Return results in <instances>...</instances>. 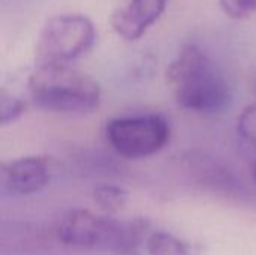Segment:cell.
<instances>
[{
  "label": "cell",
  "mask_w": 256,
  "mask_h": 255,
  "mask_svg": "<svg viewBox=\"0 0 256 255\" xmlns=\"http://www.w3.org/2000/svg\"><path fill=\"white\" fill-rule=\"evenodd\" d=\"M96 30L90 18L64 14L50 18L42 27L34 48L36 66L69 65L94 44Z\"/></svg>",
  "instance_id": "4"
},
{
  "label": "cell",
  "mask_w": 256,
  "mask_h": 255,
  "mask_svg": "<svg viewBox=\"0 0 256 255\" xmlns=\"http://www.w3.org/2000/svg\"><path fill=\"white\" fill-rule=\"evenodd\" d=\"M111 149L128 159H142L159 153L171 138V128L160 114H136L111 119L105 126Z\"/></svg>",
  "instance_id": "5"
},
{
  "label": "cell",
  "mask_w": 256,
  "mask_h": 255,
  "mask_svg": "<svg viewBox=\"0 0 256 255\" xmlns=\"http://www.w3.org/2000/svg\"><path fill=\"white\" fill-rule=\"evenodd\" d=\"M176 102L192 113L218 114L231 105V86L216 65L198 45H184L165 72Z\"/></svg>",
  "instance_id": "2"
},
{
  "label": "cell",
  "mask_w": 256,
  "mask_h": 255,
  "mask_svg": "<svg viewBox=\"0 0 256 255\" xmlns=\"http://www.w3.org/2000/svg\"><path fill=\"white\" fill-rule=\"evenodd\" d=\"M32 102L51 113H88L100 104V87L69 65L36 66L27 81Z\"/></svg>",
  "instance_id": "3"
},
{
  "label": "cell",
  "mask_w": 256,
  "mask_h": 255,
  "mask_svg": "<svg viewBox=\"0 0 256 255\" xmlns=\"http://www.w3.org/2000/svg\"><path fill=\"white\" fill-rule=\"evenodd\" d=\"M168 2L170 0H130L123 9H118L112 15V29L123 39L136 41L160 18Z\"/></svg>",
  "instance_id": "8"
},
{
  "label": "cell",
  "mask_w": 256,
  "mask_h": 255,
  "mask_svg": "<svg viewBox=\"0 0 256 255\" xmlns=\"http://www.w3.org/2000/svg\"><path fill=\"white\" fill-rule=\"evenodd\" d=\"M237 132L244 141L256 146V105L242 111L237 119Z\"/></svg>",
  "instance_id": "11"
},
{
  "label": "cell",
  "mask_w": 256,
  "mask_h": 255,
  "mask_svg": "<svg viewBox=\"0 0 256 255\" xmlns=\"http://www.w3.org/2000/svg\"><path fill=\"white\" fill-rule=\"evenodd\" d=\"M222 9L232 18L243 20L256 12V0H219Z\"/></svg>",
  "instance_id": "13"
},
{
  "label": "cell",
  "mask_w": 256,
  "mask_h": 255,
  "mask_svg": "<svg viewBox=\"0 0 256 255\" xmlns=\"http://www.w3.org/2000/svg\"><path fill=\"white\" fill-rule=\"evenodd\" d=\"M150 222L142 218L117 219L86 209L66 212L56 224L54 237L69 249L112 255H136L147 242Z\"/></svg>",
  "instance_id": "1"
},
{
  "label": "cell",
  "mask_w": 256,
  "mask_h": 255,
  "mask_svg": "<svg viewBox=\"0 0 256 255\" xmlns=\"http://www.w3.org/2000/svg\"><path fill=\"white\" fill-rule=\"evenodd\" d=\"M0 110H2V117H0L2 125H8V123L15 122L26 111V102H22L20 98H15L3 92Z\"/></svg>",
  "instance_id": "12"
},
{
  "label": "cell",
  "mask_w": 256,
  "mask_h": 255,
  "mask_svg": "<svg viewBox=\"0 0 256 255\" xmlns=\"http://www.w3.org/2000/svg\"><path fill=\"white\" fill-rule=\"evenodd\" d=\"M146 249L148 255H195L189 243L168 231H153L146 242Z\"/></svg>",
  "instance_id": "9"
},
{
  "label": "cell",
  "mask_w": 256,
  "mask_h": 255,
  "mask_svg": "<svg viewBox=\"0 0 256 255\" xmlns=\"http://www.w3.org/2000/svg\"><path fill=\"white\" fill-rule=\"evenodd\" d=\"M2 192L8 197H28L40 192L52 177V164L46 156H22L3 164Z\"/></svg>",
  "instance_id": "7"
},
{
  "label": "cell",
  "mask_w": 256,
  "mask_h": 255,
  "mask_svg": "<svg viewBox=\"0 0 256 255\" xmlns=\"http://www.w3.org/2000/svg\"><path fill=\"white\" fill-rule=\"evenodd\" d=\"M183 168L189 180L202 191L228 201L249 203L250 192L224 161L206 152H189L183 159Z\"/></svg>",
  "instance_id": "6"
},
{
  "label": "cell",
  "mask_w": 256,
  "mask_h": 255,
  "mask_svg": "<svg viewBox=\"0 0 256 255\" xmlns=\"http://www.w3.org/2000/svg\"><path fill=\"white\" fill-rule=\"evenodd\" d=\"M93 200L105 215H116L126 207L129 194L122 186L102 183L93 189Z\"/></svg>",
  "instance_id": "10"
},
{
  "label": "cell",
  "mask_w": 256,
  "mask_h": 255,
  "mask_svg": "<svg viewBox=\"0 0 256 255\" xmlns=\"http://www.w3.org/2000/svg\"><path fill=\"white\" fill-rule=\"evenodd\" d=\"M252 173H254V179H255V183H256V161H255V164H254V170H252Z\"/></svg>",
  "instance_id": "14"
}]
</instances>
